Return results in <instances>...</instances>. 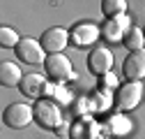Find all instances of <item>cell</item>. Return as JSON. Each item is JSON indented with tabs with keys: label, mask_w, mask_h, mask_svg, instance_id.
Wrapping results in <instances>:
<instances>
[{
	"label": "cell",
	"mask_w": 145,
	"mask_h": 139,
	"mask_svg": "<svg viewBox=\"0 0 145 139\" xmlns=\"http://www.w3.org/2000/svg\"><path fill=\"white\" fill-rule=\"evenodd\" d=\"M35 118V109L25 102H12L9 107L5 109L3 114V120L7 128H14V130H21V128H28Z\"/></svg>",
	"instance_id": "obj_1"
},
{
	"label": "cell",
	"mask_w": 145,
	"mask_h": 139,
	"mask_svg": "<svg viewBox=\"0 0 145 139\" xmlns=\"http://www.w3.org/2000/svg\"><path fill=\"white\" fill-rule=\"evenodd\" d=\"M35 120L44 128H58L62 123V114H60V107L53 100H46V97H39L35 102Z\"/></svg>",
	"instance_id": "obj_2"
},
{
	"label": "cell",
	"mask_w": 145,
	"mask_h": 139,
	"mask_svg": "<svg viewBox=\"0 0 145 139\" xmlns=\"http://www.w3.org/2000/svg\"><path fill=\"white\" fill-rule=\"evenodd\" d=\"M44 67H46V74H48L53 81H58V83L69 81V79L76 77V74H74V65H71V60H69L65 54H53V56H48L46 63H44Z\"/></svg>",
	"instance_id": "obj_3"
},
{
	"label": "cell",
	"mask_w": 145,
	"mask_h": 139,
	"mask_svg": "<svg viewBox=\"0 0 145 139\" xmlns=\"http://www.w3.org/2000/svg\"><path fill=\"white\" fill-rule=\"evenodd\" d=\"M140 97H143V83L140 81H127L115 93V107L120 111H131L138 107Z\"/></svg>",
	"instance_id": "obj_4"
},
{
	"label": "cell",
	"mask_w": 145,
	"mask_h": 139,
	"mask_svg": "<svg viewBox=\"0 0 145 139\" xmlns=\"http://www.w3.org/2000/svg\"><path fill=\"white\" fill-rule=\"evenodd\" d=\"M16 51V58L21 63H28V65H39V63H46V51L42 46L39 40H32V37H25L21 40V44L14 49Z\"/></svg>",
	"instance_id": "obj_5"
},
{
	"label": "cell",
	"mask_w": 145,
	"mask_h": 139,
	"mask_svg": "<svg viewBox=\"0 0 145 139\" xmlns=\"http://www.w3.org/2000/svg\"><path fill=\"white\" fill-rule=\"evenodd\" d=\"M134 26H131V19L127 14H122V16H115V19H111L104 28H101V35H104V40L106 42H113V44H120V42H124V37H127V32H129Z\"/></svg>",
	"instance_id": "obj_6"
},
{
	"label": "cell",
	"mask_w": 145,
	"mask_h": 139,
	"mask_svg": "<svg viewBox=\"0 0 145 139\" xmlns=\"http://www.w3.org/2000/svg\"><path fill=\"white\" fill-rule=\"evenodd\" d=\"M69 40H71V35L65 30V28H48V30H44V35H42V46H44V51L48 56H53V54H62V49L69 44Z\"/></svg>",
	"instance_id": "obj_7"
},
{
	"label": "cell",
	"mask_w": 145,
	"mask_h": 139,
	"mask_svg": "<svg viewBox=\"0 0 145 139\" xmlns=\"http://www.w3.org/2000/svg\"><path fill=\"white\" fill-rule=\"evenodd\" d=\"M88 67L92 70L95 74H99V77L111 74V67H113V54H111V49H106V46L92 49V51H90V56H88Z\"/></svg>",
	"instance_id": "obj_8"
},
{
	"label": "cell",
	"mask_w": 145,
	"mask_h": 139,
	"mask_svg": "<svg viewBox=\"0 0 145 139\" xmlns=\"http://www.w3.org/2000/svg\"><path fill=\"white\" fill-rule=\"evenodd\" d=\"M122 74L131 81H140L145 77V49L129 51V56L122 63Z\"/></svg>",
	"instance_id": "obj_9"
},
{
	"label": "cell",
	"mask_w": 145,
	"mask_h": 139,
	"mask_svg": "<svg viewBox=\"0 0 145 139\" xmlns=\"http://www.w3.org/2000/svg\"><path fill=\"white\" fill-rule=\"evenodd\" d=\"M71 42H74L76 46H90L95 44L97 37L101 35V30L95 26V23H78L76 28H71Z\"/></svg>",
	"instance_id": "obj_10"
},
{
	"label": "cell",
	"mask_w": 145,
	"mask_h": 139,
	"mask_svg": "<svg viewBox=\"0 0 145 139\" xmlns=\"http://www.w3.org/2000/svg\"><path fill=\"white\" fill-rule=\"evenodd\" d=\"M19 88H21V93L25 97H39L42 93H46L48 86H46V79L42 74H25Z\"/></svg>",
	"instance_id": "obj_11"
},
{
	"label": "cell",
	"mask_w": 145,
	"mask_h": 139,
	"mask_svg": "<svg viewBox=\"0 0 145 139\" xmlns=\"http://www.w3.org/2000/svg\"><path fill=\"white\" fill-rule=\"evenodd\" d=\"M23 74H21V67L12 63V60H3L0 63V83L7 86V88H14V86H21Z\"/></svg>",
	"instance_id": "obj_12"
},
{
	"label": "cell",
	"mask_w": 145,
	"mask_h": 139,
	"mask_svg": "<svg viewBox=\"0 0 145 139\" xmlns=\"http://www.w3.org/2000/svg\"><path fill=\"white\" fill-rule=\"evenodd\" d=\"M101 12L108 16V19H115V16H122L127 12V3L124 0H104L101 3Z\"/></svg>",
	"instance_id": "obj_13"
},
{
	"label": "cell",
	"mask_w": 145,
	"mask_h": 139,
	"mask_svg": "<svg viewBox=\"0 0 145 139\" xmlns=\"http://www.w3.org/2000/svg\"><path fill=\"white\" fill-rule=\"evenodd\" d=\"M143 42H145V37H143V30L140 28H131L129 32H127V37H124V46L129 51H140Z\"/></svg>",
	"instance_id": "obj_14"
},
{
	"label": "cell",
	"mask_w": 145,
	"mask_h": 139,
	"mask_svg": "<svg viewBox=\"0 0 145 139\" xmlns=\"http://www.w3.org/2000/svg\"><path fill=\"white\" fill-rule=\"evenodd\" d=\"M0 44H3L5 49H16L21 44V37H19V32H16L14 28H0Z\"/></svg>",
	"instance_id": "obj_15"
},
{
	"label": "cell",
	"mask_w": 145,
	"mask_h": 139,
	"mask_svg": "<svg viewBox=\"0 0 145 139\" xmlns=\"http://www.w3.org/2000/svg\"><path fill=\"white\" fill-rule=\"evenodd\" d=\"M104 83H115V77H113V74H106V77H104Z\"/></svg>",
	"instance_id": "obj_16"
},
{
	"label": "cell",
	"mask_w": 145,
	"mask_h": 139,
	"mask_svg": "<svg viewBox=\"0 0 145 139\" xmlns=\"http://www.w3.org/2000/svg\"><path fill=\"white\" fill-rule=\"evenodd\" d=\"M143 37H145V30H143Z\"/></svg>",
	"instance_id": "obj_17"
}]
</instances>
